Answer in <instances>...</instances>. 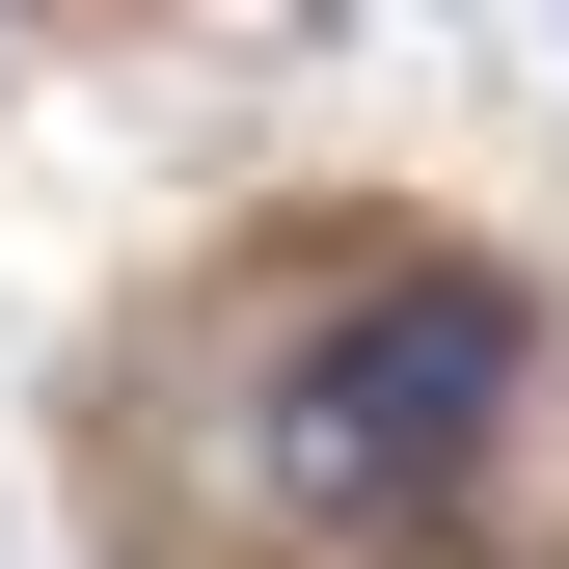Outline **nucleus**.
<instances>
[{"label": "nucleus", "instance_id": "1", "mask_svg": "<svg viewBox=\"0 0 569 569\" xmlns=\"http://www.w3.org/2000/svg\"><path fill=\"white\" fill-rule=\"evenodd\" d=\"M516 407H542V326L488 299V271H352V299L271 352V516L299 542H435Z\"/></svg>", "mask_w": 569, "mask_h": 569}]
</instances>
